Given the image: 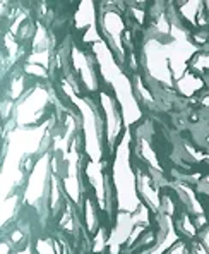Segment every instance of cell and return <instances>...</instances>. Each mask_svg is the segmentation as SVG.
<instances>
[{"mask_svg":"<svg viewBox=\"0 0 209 254\" xmlns=\"http://www.w3.org/2000/svg\"><path fill=\"white\" fill-rule=\"evenodd\" d=\"M100 7V31L103 40L108 43V47L115 52L122 62H127L129 48L134 45V40L130 36V31L127 28L125 14H122L120 9H117L118 3L115 2H102Z\"/></svg>","mask_w":209,"mask_h":254,"instance_id":"5b68a950","label":"cell"},{"mask_svg":"<svg viewBox=\"0 0 209 254\" xmlns=\"http://www.w3.org/2000/svg\"><path fill=\"white\" fill-rule=\"evenodd\" d=\"M166 254H190V246H187L185 241H180L173 249H170Z\"/></svg>","mask_w":209,"mask_h":254,"instance_id":"8fae6325","label":"cell"},{"mask_svg":"<svg viewBox=\"0 0 209 254\" xmlns=\"http://www.w3.org/2000/svg\"><path fill=\"white\" fill-rule=\"evenodd\" d=\"M208 181H209V179H208Z\"/></svg>","mask_w":209,"mask_h":254,"instance_id":"4fadbf2b","label":"cell"},{"mask_svg":"<svg viewBox=\"0 0 209 254\" xmlns=\"http://www.w3.org/2000/svg\"><path fill=\"white\" fill-rule=\"evenodd\" d=\"M53 169H55V155L50 148L36 158L31 170L28 172V177H26V182L21 190L22 208H33V210H36L40 206L47 208Z\"/></svg>","mask_w":209,"mask_h":254,"instance_id":"277c9868","label":"cell"},{"mask_svg":"<svg viewBox=\"0 0 209 254\" xmlns=\"http://www.w3.org/2000/svg\"><path fill=\"white\" fill-rule=\"evenodd\" d=\"M108 177L113 194L115 215H136L144 206L139 194L137 158L134 151V130L127 129L108 156Z\"/></svg>","mask_w":209,"mask_h":254,"instance_id":"7a4b0ae2","label":"cell"},{"mask_svg":"<svg viewBox=\"0 0 209 254\" xmlns=\"http://www.w3.org/2000/svg\"><path fill=\"white\" fill-rule=\"evenodd\" d=\"M14 254H36L35 248H33V241L26 242L24 246H21V248H17L16 251H14Z\"/></svg>","mask_w":209,"mask_h":254,"instance_id":"7c38bea8","label":"cell"},{"mask_svg":"<svg viewBox=\"0 0 209 254\" xmlns=\"http://www.w3.org/2000/svg\"><path fill=\"white\" fill-rule=\"evenodd\" d=\"M79 211H81V227L93 237V235L102 229L103 218H102V213H100L98 204H96V201L93 199V196L89 192H86Z\"/></svg>","mask_w":209,"mask_h":254,"instance_id":"9c48e42d","label":"cell"},{"mask_svg":"<svg viewBox=\"0 0 209 254\" xmlns=\"http://www.w3.org/2000/svg\"><path fill=\"white\" fill-rule=\"evenodd\" d=\"M74 42L81 47L91 48L95 43L103 40L100 31V7L95 2H81L72 12Z\"/></svg>","mask_w":209,"mask_h":254,"instance_id":"ba28073f","label":"cell"},{"mask_svg":"<svg viewBox=\"0 0 209 254\" xmlns=\"http://www.w3.org/2000/svg\"><path fill=\"white\" fill-rule=\"evenodd\" d=\"M95 100H96V105H98L100 115H102L104 141H106L108 156H110V153L113 151L115 146L118 144V141L122 139V136H124L127 130L124 124V117H122V112L117 100L104 88L100 89V93L95 96Z\"/></svg>","mask_w":209,"mask_h":254,"instance_id":"52a82bcc","label":"cell"},{"mask_svg":"<svg viewBox=\"0 0 209 254\" xmlns=\"http://www.w3.org/2000/svg\"><path fill=\"white\" fill-rule=\"evenodd\" d=\"M55 103L53 91L45 83H35L28 88L24 96L16 103L12 112V126L16 127H36L50 121L48 114Z\"/></svg>","mask_w":209,"mask_h":254,"instance_id":"3957f363","label":"cell"},{"mask_svg":"<svg viewBox=\"0 0 209 254\" xmlns=\"http://www.w3.org/2000/svg\"><path fill=\"white\" fill-rule=\"evenodd\" d=\"M65 65L69 69L70 76L74 77V81L79 86L81 93L95 98L103 86L91 50L81 47L77 42L70 40L69 45H67Z\"/></svg>","mask_w":209,"mask_h":254,"instance_id":"8992f818","label":"cell"},{"mask_svg":"<svg viewBox=\"0 0 209 254\" xmlns=\"http://www.w3.org/2000/svg\"><path fill=\"white\" fill-rule=\"evenodd\" d=\"M98 67L102 86L106 91L113 95L120 107L122 117H124L125 129H137L144 122V107L137 96L136 76L127 69V65L115 55V52L108 47L104 40H100L91 48Z\"/></svg>","mask_w":209,"mask_h":254,"instance_id":"6da1fadb","label":"cell"},{"mask_svg":"<svg viewBox=\"0 0 209 254\" xmlns=\"http://www.w3.org/2000/svg\"><path fill=\"white\" fill-rule=\"evenodd\" d=\"M33 248H35L36 254H60L55 241L50 237H36L33 241Z\"/></svg>","mask_w":209,"mask_h":254,"instance_id":"30bf717a","label":"cell"}]
</instances>
